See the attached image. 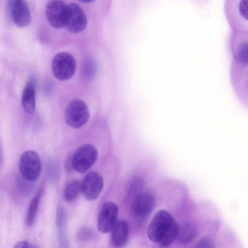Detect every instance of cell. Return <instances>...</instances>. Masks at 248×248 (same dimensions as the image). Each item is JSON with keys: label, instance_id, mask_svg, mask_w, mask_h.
<instances>
[{"label": "cell", "instance_id": "1", "mask_svg": "<svg viewBox=\"0 0 248 248\" xmlns=\"http://www.w3.org/2000/svg\"><path fill=\"white\" fill-rule=\"evenodd\" d=\"M179 226L169 212L165 210L158 211L148 227L149 239L160 247L167 248L177 238Z\"/></svg>", "mask_w": 248, "mask_h": 248}, {"label": "cell", "instance_id": "2", "mask_svg": "<svg viewBox=\"0 0 248 248\" xmlns=\"http://www.w3.org/2000/svg\"><path fill=\"white\" fill-rule=\"evenodd\" d=\"M76 68L77 63L74 57L68 52L58 53L52 60V72L59 80H66L70 78L75 74Z\"/></svg>", "mask_w": 248, "mask_h": 248}, {"label": "cell", "instance_id": "3", "mask_svg": "<svg viewBox=\"0 0 248 248\" xmlns=\"http://www.w3.org/2000/svg\"><path fill=\"white\" fill-rule=\"evenodd\" d=\"M89 118L88 107L82 100H72L65 109V122L72 128L78 129L87 123Z\"/></svg>", "mask_w": 248, "mask_h": 248}, {"label": "cell", "instance_id": "4", "mask_svg": "<svg viewBox=\"0 0 248 248\" xmlns=\"http://www.w3.org/2000/svg\"><path fill=\"white\" fill-rule=\"evenodd\" d=\"M19 169L23 178L31 182L36 181L41 170V162L38 154L33 150L23 152L19 160Z\"/></svg>", "mask_w": 248, "mask_h": 248}, {"label": "cell", "instance_id": "5", "mask_svg": "<svg viewBox=\"0 0 248 248\" xmlns=\"http://www.w3.org/2000/svg\"><path fill=\"white\" fill-rule=\"evenodd\" d=\"M98 157L96 148L91 144L80 146L72 156L73 169L80 173L87 171L96 162Z\"/></svg>", "mask_w": 248, "mask_h": 248}, {"label": "cell", "instance_id": "6", "mask_svg": "<svg viewBox=\"0 0 248 248\" xmlns=\"http://www.w3.org/2000/svg\"><path fill=\"white\" fill-rule=\"evenodd\" d=\"M68 4L62 0L48 1L46 7V17L50 25L55 29L66 26Z\"/></svg>", "mask_w": 248, "mask_h": 248}, {"label": "cell", "instance_id": "7", "mask_svg": "<svg viewBox=\"0 0 248 248\" xmlns=\"http://www.w3.org/2000/svg\"><path fill=\"white\" fill-rule=\"evenodd\" d=\"M118 211L114 202H108L103 205L97 219V228L100 232L106 233L111 231L118 220Z\"/></svg>", "mask_w": 248, "mask_h": 248}, {"label": "cell", "instance_id": "8", "mask_svg": "<svg viewBox=\"0 0 248 248\" xmlns=\"http://www.w3.org/2000/svg\"><path fill=\"white\" fill-rule=\"evenodd\" d=\"M103 186L102 176L98 172L91 171L86 174L81 183V192L86 200L93 201L99 196Z\"/></svg>", "mask_w": 248, "mask_h": 248}, {"label": "cell", "instance_id": "9", "mask_svg": "<svg viewBox=\"0 0 248 248\" xmlns=\"http://www.w3.org/2000/svg\"><path fill=\"white\" fill-rule=\"evenodd\" d=\"M87 18L84 11L77 3L68 4V15L66 24L67 29L72 33H79L86 27Z\"/></svg>", "mask_w": 248, "mask_h": 248}, {"label": "cell", "instance_id": "10", "mask_svg": "<svg viewBox=\"0 0 248 248\" xmlns=\"http://www.w3.org/2000/svg\"><path fill=\"white\" fill-rule=\"evenodd\" d=\"M155 204V197L151 192H142L137 196L133 201L132 213L138 218H144L151 213Z\"/></svg>", "mask_w": 248, "mask_h": 248}, {"label": "cell", "instance_id": "11", "mask_svg": "<svg viewBox=\"0 0 248 248\" xmlns=\"http://www.w3.org/2000/svg\"><path fill=\"white\" fill-rule=\"evenodd\" d=\"M11 15L14 23L19 27H25L31 22V15L27 2L23 0L12 1Z\"/></svg>", "mask_w": 248, "mask_h": 248}, {"label": "cell", "instance_id": "12", "mask_svg": "<svg viewBox=\"0 0 248 248\" xmlns=\"http://www.w3.org/2000/svg\"><path fill=\"white\" fill-rule=\"evenodd\" d=\"M111 240L115 248H123L126 245L129 235L128 222L123 219L118 220L111 231Z\"/></svg>", "mask_w": 248, "mask_h": 248}, {"label": "cell", "instance_id": "13", "mask_svg": "<svg viewBox=\"0 0 248 248\" xmlns=\"http://www.w3.org/2000/svg\"><path fill=\"white\" fill-rule=\"evenodd\" d=\"M22 105L29 113H32L35 108V86L33 81H29L25 85L21 97Z\"/></svg>", "mask_w": 248, "mask_h": 248}, {"label": "cell", "instance_id": "14", "mask_svg": "<svg viewBox=\"0 0 248 248\" xmlns=\"http://www.w3.org/2000/svg\"><path fill=\"white\" fill-rule=\"evenodd\" d=\"M197 229L195 226L190 223H186L179 226L177 239L183 244L191 243L197 235Z\"/></svg>", "mask_w": 248, "mask_h": 248}, {"label": "cell", "instance_id": "15", "mask_svg": "<svg viewBox=\"0 0 248 248\" xmlns=\"http://www.w3.org/2000/svg\"><path fill=\"white\" fill-rule=\"evenodd\" d=\"M43 190L40 188L31 201L27 212L26 222L28 226H31L35 220Z\"/></svg>", "mask_w": 248, "mask_h": 248}, {"label": "cell", "instance_id": "16", "mask_svg": "<svg viewBox=\"0 0 248 248\" xmlns=\"http://www.w3.org/2000/svg\"><path fill=\"white\" fill-rule=\"evenodd\" d=\"M81 192V183L78 180L71 181L65 187L63 197L67 202L74 201Z\"/></svg>", "mask_w": 248, "mask_h": 248}, {"label": "cell", "instance_id": "17", "mask_svg": "<svg viewBox=\"0 0 248 248\" xmlns=\"http://www.w3.org/2000/svg\"><path fill=\"white\" fill-rule=\"evenodd\" d=\"M66 212L63 207H59L57 210L56 223L59 231L60 241L63 246H66L67 240L64 232L66 222Z\"/></svg>", "mask_w": 248, "mask_h": 248}, {"label": "cell", "instance_id": "18", "mask_svg": "<svg viewBox=\"0 0 248 248\" xmlns=\"http://www.w3.org/2000/svg\"><path fill=\"white\" fill-rule=\"evenodd\" d=\"M238 57L240 62L244 64H248V42L242 44L238 50Z\"/></svg>", "mask_w": 248, "mask_h": 248}, {"label": "cell", "instance_id": "19", "mask_svg": "<svg viewBox=\"0 0 248 248\" xmlns=\"http://www.w3.org/2000/svg\"><path fill=\"white\" fill-rule=\"evenodd\" d=\"M21 177L19 180H17L19 184H18L19 186L18 188L23 193L28 195L32 190V186H30V184L32 182L26 180L21 176Z\"/></svg>", "mask_w": 248, "mask_h": 248}, {"label": "cell", "instance_id": "20", "mask_svg": "<svg viewBox=\"0 0 248 248\" xmlns=\"http://www.w3.org/2000/svg\"><path fill=\"white\" fill-rule=\"evenodd\" d=\"M193 248H216V246L212 239L204 237L200 240Z\"/></svg>", "mask_w": 248, "mask_h": 248}, {"label": "cell", "instance_id": "21", "mask_svg": "<svg viewBox=\"0 0 248 248\" xmlns=\"http://www.w3.org/2000/svg\"><path fill=\"white\" fill-rule=\"evenodd\" d=\"M92 236V231L87 228L81 229L78 234V239L82 241H86L90 240Z\"/></svg>", "mask_w": 248, "mask_h": 248}, {"label": "cell", "instance_id": "22", "mask_svg": "<svg viewBox=\"0 0 248 248\" xmlns=\"http://www.w3.org/2000/svg\"><path fill=\"white\" fill-rule=\"evenodd\" d=\"M238 10L241 16L245 19L248 20V0L240 1Z\"/></svg>", "mask_w": 248, "mask_h": 248}, {"label": "cell", "instance_id": "23", "mask_svg": "<svg viewBox=\"0 0 248 248\" xmlns=\"http://www.w3.org/2000/svg\"><path fill=\"white\" fill-rule=\"evenodd\" d=\"M13 248H37L33 244L31 243L30 242L23 240L21 241H19L17 242Z\"/></svg>", "mask_w": 248, "mask_h": 248}, {"label": "cell", "instance_id": "24", "mask_svg": "<svg viewBox=\"0 0 248 248\" xmlns=\"http://www.w3.org/2000/svg\"><path fill=\"white\" fill-rule=\"evenodd\" d=\"M65 168L68 171H70L72 169H73L72 164V157L68 158L66 160L65 163Z\"/></svg>", "mask_w": 248, "mask_h": 248}]
</instances>
